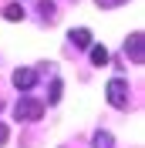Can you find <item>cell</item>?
<instances>
[{
	"mask_svg": "<svg viewBox=\"0 0 145 148\" xmlns=\"http://www.w3.org/2000/svg\"><path fill=\"white\" fill-rule=\"evenodd\" d=\"M7 135H10V131H7V125L0 121V145H7Z\"/></svg>",
	"mask_w": 145,
	"mask_h": 148,
	"instance_id": "12",
	"label": "cell"
},
{
	"mask_svg": "<svg viewBox=\"0 0 145 148\" xmlns=\"http://www.w3.org/2000/svg\"><path fill=\"white\" fill-rule=\"evenodd\" d=\"M68 40H71V47H78V51H88L91 47V30L88 27H78V30L68 34Z\"/></svg>",
	"mask_w": 145,
	"mask_h": 148,
	"instance_id": "5",
	"label": "cell"
},
{
	"mask_svg": "<svg viewBox=\"0 0 145 148\" xmlns=\"http://www.w3.org/2000/svg\"><path fill=\"white\" fill-rule=\"evenodd\" d=\"M3 17L17 24V20H24V7H20V3H7V7H3Z\"/></svg>",
	"mask_w": 145,
	"mask_h": 148,
	"instance_id": "8",
	"label": "cell"
},
{
	"mask_svg": "<svg viewBox=\"0 0 145 148\" xmlns=\"http://www.w3.org/2000/svg\"><path fill=\"white\" fill-rule=\"evenodd\" d=\"M14 84H17L20 91H30L37 84V71L34 67H17V71H14Z\"/></svg>",
	"mask_w": 145,
	"mask_h": 148,
	"instance_id": "3",
	"label": "cell"
},
{
	"mask_svg": "<svg viewBox=\"0 0 145 148\" xmlns=\"http://www.w3.org/2000/svg\"><path fill=\"white\" fill-rule=\"evenodd\" d=\"M125 54L132 57L135 64H142V57H145V44H142V34H138V30L125 40Z\"/></svg>",
	"mask_w": 145,
	"mask_h": 148,
	"instance_id": "4",
	"label": "cell"
},
{
	"mask_svg": "<svg viewBox=\"0 0 145 148\" xmlns=\"http://www.w3.org/2000/svg\"><path fill=\"white\" fill-rule=\"evenodd\" d=\"M101 10H111V7H122V3H128V0H95Z\"/></svg>",
	"mask_w": 145,
	"mask_h": 148,
	"instance_id": "11",
	"label": "cell"
},
{
	"mask_svg": "<svg viewBox=\"0 0 145 148\" xmlns=\"http://www.w3.org/2000/svg\"><path fill=\"white\" fill-rule=\"evenodd\" d=\"M41 114H44V104L37 98H30V94H20V101L14 104V118L17 121H37Z\"/></svg>",
	"mask_w": 145,
	"mask_h": 148,
	"instance_id": "1",
	"label": "cell"
},
{
	"mask_svg": "<svg viewBox=\"0 0 145 148\" xmlns=\"http://www.w3.org/2000/svg\"><path fill=\"white\" fill-rule=\"evenodd\" d=\"M91 64H98V67H105V64H108V47L91 44Z\"/></svg>",
	"mask_w": 145,
	"mask_h": 148,
	"instance_id": "6",
	"label": "cell"
},
{
	"mask_svg": "<svg viewBox=\"0 0 145 148\" xmlns=\"http://www.w3.org/2000/svg\"><path fill=\"white\" fill-rule=\"evenodd\" d=\"M111 141H115V138H111L108 131H95V138H91V145H95V148H111Z\"/></svg>",
	"mask_w": 145,
	"mask_h": 148,
	"instance_id": "9",
	"label": "cell"
},
{
	"mask_svg": "<svg viewBox=\"0 0 145 148\" xmlns=\"http://www.w3.org/2000/svg\"><path fill=\"white\" fill-rule=\"evenodd\" d=\"M61 91H64V84L54 77V81H51V94H47V101H51V104H57V101H61Z\"/></svg>",
	"mask_w": 145,
	"mask_h": 148,
	"instance_id": "10",
	"label": "cell"
},
{
	"mask_svg": "<svg viewBox=\"0 0 145 148\" xmlns=\"http://www.w3.org/2000/svg\"><path fill=\"white\" fill-rule=\"evenodd\" d=\"M105 94H108V104H111V108H128V101H132V91H128V81H125V77H111L108 88H105Z\"/></svg>",
	"mask_w": 145,
	"mask_h": 148,
	"instance_id": "2",
	"label": "cell"
},
{
	"mask_svg": "<svg viewBox=\"0 0 145 148\" xmlns=\"http://www.w3.org/2000/svg\"><path fill=\"white\" fill-rule=\"evenodd\" d=\"M37 10H41V17H44V24H51V20L57 17V14H54V0H41V3H37Z\"/></svg>",
	"mask_w": 145,
	"mask_h": 148,
	"instance_id": "7",
	"label": "cell"
}]
</instances>
